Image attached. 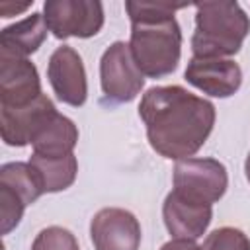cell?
Returning a JSON list of instances; mask_svg holds the SVG:
<instances>
[{
  "mask_svg": "<svg viewBox=\"0 0 250 250\" xmlns=\"http://www.w3.org/2000/svg\"><path fill=\"white\" fill-rule=\"evenodd\" d=\"M49 82L57 98L68 105H82L88 96L86 72L80 55L72 47H59L49 59Z\"/></svg>",
  "mask_w": 250,
  "mask_h": 250,
  "instance_id": "cell-10",
  "label": "cell"
},
{
  "mask_svg": "<svg viewBox=\"0 0 250 250\" xmlns=\"http://www.w3.org/2000/svg\"><path fill=\"white\" fill-rule=\"evenodd\" d=\"M139 115L146 125L150 146L158 154L176 160L197 152L215 123L213 104L182 86L146 90Z\"/></svg>",
  "mask_w": 250,
  "mask_h": 250,
  "instance_id": "cell-1",
  "label": "cell"
},
{
  "mask_svg": "<svg viewBox=\"0 0 250 250\" xmlns=\"http://www.w3.org/2000/svg\"><path fill=\"white\" fill-rule=\"evenodd\" d=\"M162 217L172 236L195 240L211 223V205H199L180 197L176 191H170L162 205Z\"/></svg>",
  "mask_w": 250,
  "mask_h": 250,
  "instance_id": "cell-13",
  "label": "cell"
},
{
  "mask_svg": "<svg viewBox=\"0 0 250 250\" xmlns=\"http://www.w3.org/2000/svg\"><path fill=\"white\" fill-rule=\"evenodd\" d=\"M203 250H250V240L242 230L223 227L205 238Z\"/></svg>",
  "mask_w": 250,
  "mask_h": 250,
  "instance_id": "cell-18",
  "label": "cell"
},
{
  "mask_svg": "<svg viewBox=\"0 0 250 250\" xmlns=\"http://www.w3.org/2000/svg\"><path fill=\"white\" fill-rule=\"evenodd\" d=\"M41 96L37 68L23 57H0V105H25Z\"/></svg>",
  "mask_w": 250,
  "mask_h": 250,
  "instance_id": "cell-12",
  "label": "cell"
},
{
  "mask_svg": "<svg viewBox=\"0 0 250 250\" xmlns=\"http://www.w3.org/2000/svg\"><path fill=\"white\" fill-rule=\"evenodd\" d=\"M160 250H203V248H199L193 240H182V238H176V240L166 242Z\"/></svg>",
  "mask_w": 250,
  "mask_h": 250,
  "instance_id": "cell-20",
  "label": "cell"
},
{
  "mask_svg": "<svg viewBox=\"0 0 250 250\" xmlns=\"http://www.w3.org/2000/svg\"><path fill=\"white\" fill-rule=\"evenodd\" d=\"M49 31L57 39L92 37L104 25V8L92 0H49L43 6Z\"/></svg>",
  "mask_w": 250,
  "mask_h": 250,
  "instance_id": "cell-7",
  "label": "cell"
},
{
  "mask_svg": "<svg viewBox=\"0 0 250 250\" xmlns=\"http://www.w3.org/2000/svg\"><path fill=\"white\" fill-rule=\"evenodd\" d=\"M31 250H80V248L70 230L62 227H47L35 236Z\"/></svg>",
  "mask_w": 250,
  "mask_h": 250,
  "instance_id": "cell-17",
  "label": "cell"
},
{
  "mask_svg": "<svg viewBox=\"0 0 250 250\" xmlns=\"http://www.w3.org/2000/svg\"><path fill=\"white\" fill-rule=\"evenodd\" d=\"M78 141V129L76 125L61 115L59 111L43 125V129L33 139V152L43 156H64L72 154V148Z\"/></svg>",
  "mask_w": 250,
  "mask_h": 250,
  "instance_id": "cell-15",
  "label": "cell"
},
{
  "mask_svg": "<svg viewBox=\"0 0 250 250\" xmlns=\"http://www.w3.org/2000/svg\"><path fill=\"white\" fill-rule=\"evenodd\" d=\"M57 113L53 102L41 94L25 105H0V133L12 146H23L33 143L43 125Z\"/></svg>",
  "mask_w": 250,
  "mask_h": 250,
  "instance_id": "cell-8",
  "label": "cell"
},
{
  "mask_svg": "<svg viewBox=\"0 0 250 250\" xmlns=\"http://www.w3.org/2000/svg\"><path fill=\"white\" fill-rule=\"evenodd\" d=\"M188 2H127L131 18L129 49L139 70L150 78H162L176 70L180 61L182 31L174 12Z\"/></svg>",
  "mask_w": 250,
  "mask_h": 250,
  "instance_id": "cell-2",
  "label": "cell"
},
{
  "mask_svg": "<svg viewBox=\"0 0 250 250\" xmlns=\"http://www.w3.org/2000/svg\"><path fill=\"white\" fill-rule=\"evenodd\" d=\"M227 182V170L215 158H182L174 166V191L199 205L219 201Z\"/></svg>",
  "mask_w": 250,
  "mask_h": 250,
  "instance_id": "cell-4",
  "label": "cell"
},
{
  "mask_svg": "<svg viewBox=\"0 0 250 250\" xmlns=\"http://www.w3.org/2000/svg\"><path fill=\"white\" fill-rule=\"evenodd\" d=\"M90 236L96 250H139L141 225L125 209L105 207L94 215Z\"/></svg>",
  "mask_w": 250,
  "mask_h": 250,
  "instance_id": "cell-9",
  "label": "cell"
},
{
  "mask_svg": "<svg viewBox=\"0 0 250 250\" xmlns=\"http://www.w3.org/2000/svg\"><path fill=\"white\" fill-rule=\"evenodd\" d=\"M29 166L33 168L43 193L45 191H61L66 189L78 172L76 156L64 154V156H43V154H31Z\"/></svg>",
  "mask_w": 250,
  "mask_h": 250,
  "instance_id": "cell-16",
  "label": "cell"
},
{
  "mask_svg": "<svg viewBox=\"0 0 250 250\" xmlns=\"http://www.w3.org/2000/svg\"><path fill=\"white\" fill-rule=\"evenodd\" d=\"M191 49L195 57L223 59L238 53L250 20L236 2H197Z\"/></svg>",
  "mask_w": 250,
  "mask_h": 250,
  "instance_id": "cell-3",
  "label": "cell"
},
{
  "mask_svg": "<svg viewBox=\"0 0 250 250\" xmlns=\"http://www.w3.org/2000/svg\"><path fill=\"white\" fill-rule=\"evenodd\" d=\"M47 21L41 14H31L25 20L8 25L0 31V57H23L35 53L47 37Z\"/></svg>",
  "mask_w": 250,
  "mask_h": 250,
  "instance_id": "cell-14",
  "label": "cell"
},
{
  "mask_svg": "<svg viewBox=\"0 0 250 250\" xmlns=\"http://www.w3.org/2000/svg\"><path fill=\"white\" fill-rule=\"evenodd\" d=\"M100 78L105 104L131 102L145 84L143 72L139 70L133 53L123 41H115L102 55Z\"/></svg>",
  "mask_w": 250,
  "mask_h": 250,
  "instance_id": "cell-5",
  "label": "cell"
},
{
  "mask_svg": "<svg viewBox=\"0 0 250 250\" xmlns=\"http://www.w3.org/2000/svg\"><path fill=\"white\" fill-rule=\"evenodd\" d=\"M43 193L29 162H8L0 168V223L8 234L18 227L23 209Z\"/></svg>",
  "mask_w": 250,
  "mask_h": 250,
  "instance_id": "cell-6",
  "label": "cell"
},
{
  "mask_svg": "<svg viewBox=\"0 0 250 250\" xmlns=\"http://www.w3.org/2000/svg\"><path fill=\"white\" fill-rule=\"evenodd\" d=\"M244 170H246V178H248V182H250V154H248V158H246V164H244Z\"/></svg>",
  "mask_w": 250,
  "mask_h": 250,
  "instance_id": "cell-21",
  "label": "cell"
},
{
  "mask_svg": "<svg viewBox=\"0 0 250 250\" xmlns=\"http://www.w3.org/2000/svg\"><path fill=\"white\" fill-rule=\"evenodd\" d=\"M186 80L215 98L232 96L242 82L240 66L230 59L193 57L186 68Z\"/></svg>",
  "mask_w": 250,
  "mask_h": 250,
  "instance_id": "cell-11",
  "label": "cell"
},
{
  "mask_svg": "<svg viewBox=\"0 0 250 250\" xmlns=\"http://www.w3.org/2000/svg\"><path fill=\"white\" fill-rule=\"evenodd\" d=\"M31 2H21V4H14V2H8V0H2L0 2V16L2 18H10L18 12H23L25 8H29Z\"/></svg>",
  "mask_w": 250,
  "mask_h": 250,
  "instance_id": "cell-19",
  "label": "cell"
}]
</instances>
